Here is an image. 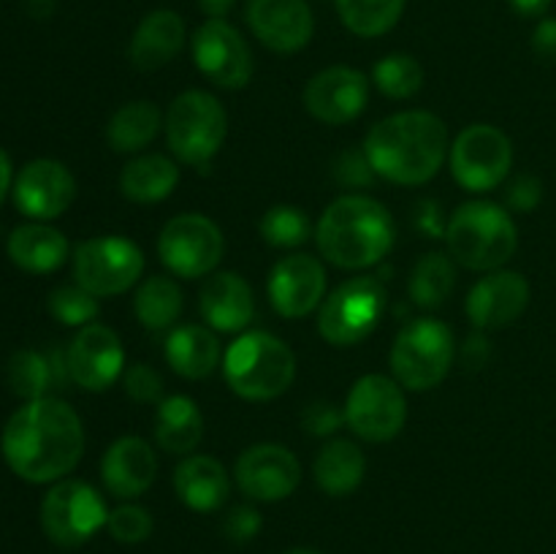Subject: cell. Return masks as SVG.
<instances>
[{
	"instance_id": "obj_9",
	"label": "cell",
	"mask_w": 556,
	"mask_h": 554,
	"mask_svg": "<svg viewBox=\"0 0 556 554\" xmlns=\"http://www.w3.org/2000/svg\"><path fill=\"white\" fill-rule=\"evenodd\" d=\"M109 511L101 492L87 481L54 483L41 503V527L58 546L74 549L90 541L101 527H106Z\"/></svg>"
},
{
	"instance_id": "obj_39",
	"label": "cell",
	"mask_w": 556,
	"mask_h": 554,
	"mask_svg": "<svg viewBox=\"0 0 556 554\" xmlns=\"http://www.w3.org/2000/svg\"><path fill=\"white\" fill-rule=\"evenodd\" d=\"M152 514L141 505H119V508L109 511L106 530L112 532L114 541L119 543H141L152 536Z\"/></svg>"
},
{
	"instance_id": "obj_4",
	"label": "cell",
	"mask_w": 556,
	"mask_h": 554,
	"mask_svg": "<svg viewBox=\"0 0 556 554\" xmlns=\"http://www.w3.org/2000/svg\"><path fill=\"white\" fill-rule=\"evenodd\" d=\"M445 242L462 266L476 272H497L514 259L519 231L508 210L494 201H467L445 226Z\"/></svg>"
},
{
	"instance_id": "obj_48",
	"label": "cell",
	"mask_w": 556,
	"mask_h": 554,
	"mask_svg": "<svg viewBox=\"0 0 556 554\" xmlns=\"http://www.w3.org/2000/svg\"><path fill=\"white\" fill-rule=\"evenodd\" d=\"M199 5L210 20H223L233 9V0H199Z\"/></svg>"
},
{
	"instance_id": "obj_2",
	"label": "cell",
	"mask_w": 556,
	"mask_h": 554,
	"mask_svg": "<svg viewBox=\"0 0 556 554\" xmlns=\"http://www.w3.org/2000/svg\"><path fill=\"white\" fill-rule=\"evenodd\" d=\"M364 152L378 177L396 185H424L443 168L448 128L432 112H396L372 125Z\"/></svg>"
},
{
	"instance_id": "obj_33",
	"label": "cell",
	"mask_w": 556,
	"mask_h": 554,
	"mask_svg": "<svg viewBox=\"0 0 556 554\" xmlns=\"http://www.w3.org/2000/svg\"><path fill=\"white\" fill-rule=\"evenodd\" d=\"M182 291L166 275L147 277L134 297L136 318L150 331L172 329L179 320V315H182Z\"/></svg>"
},
{
	"instance_id": "obj_28",
	"label": "cell",
	"mask_w": 556,
	"mask_h": 554,
	"mask_svg": "<svg viewBox=\"0 0 556 554\" xmlns=\"http://www.w3.org/2000/svg\"><path fill=\"white\" fill-rule=\"evenodd\" d=\"M9 259L33 275H49L68 259V239L52 226L27 223L9 237Z\"/></svg>"
},
{
	"instance_id": "obj_43",
	"label": "cell",
	"mask_w": 556,
	"mask_h": 554,
	"mask_svg": "<svg viewBox=\"0 0 556 554\" xmlns=\"http://www.w3.org/2000/svg\"><path fill=\"white\" fill-rule=\"evenodd\" d=\"M334 174H337V182L342 185H351V188H362V185H372V179L378 177L375 174V168L369 166L367 161V152H345V155H340V161H337L334 166Z\"/></svg>"
},
{
	"instance_id": "obj_11",
	"label": "cell",
	"mask_w": 556,
	"mask_h": 554,
	"mask_svg": "<svg viewBox=\"0 0 556 554\" xmlns=\"http://www.w3.org/2000/svg\"><path fill=\"white\" fill-rule=\"evenodd\" d=\"M514 166V144L500 128L486 123L467 125L451 147V174L470 193L497 188Z\"/></svg>"
},
{
	"instance_id": "obj_8",
	"label": "cell",
	"mask_w": 556,
	"mask_h": 554,
	"mask_svg": "<svg viewBox=\"0 0 556 554\" xmlns=\"http://www.w3.org/2000/svg\"><path fill=\"white\" fill-rule=\"evenodd\" d=\"M386 313V286L378 277H353L324 302L318 331L337 348L358 345L378 329Z\"/></svg>"
},
{
	"instance_id": "obj_18",
	"label": "cell",
	"mask_w": 556,
	"mask_h": 554,
	"mask_svg": "<svg viewBox=\"0 0 556 554\" xmlns=\"http://www.w3.org/2000/svg\"><path fill=\"white\" fill-rule=\"evenodd\" d=\"M369 81L362 71L348 65H331L320 71L304 87V106L326 125H345L367 109Z\"/></svg>"
},
{
	"instance_id": "obj_31",
	"label": "cell",
	"mask_w": 556,
	"mask_h": 554,
	"mask_svg": "<svg viewBox=\"0 0 556 554\" xmlns=\"http://www.w3.org/2000/svg\"><path fill=\"white\" fill-rule=\"evenodd\" d=\"M177 182V163L166 155H157V152L134 158L119 174V190H123L125 199L136 201V204H157V201L168 199Z\"/></svg>"
},
{
	"instance_id": "obj_13",
	"label": "cell",
	"mask_w": 556,
	"mask_h": 554,
	"mask_svg": "<svg viewBox=\"0 0 556 554\" xmlns=\"http://www.w3.org/2000/svg\"><path fill=\"white\" fill-rule=\"evenodd\" d=\"M345 421L367 443L394 440L407 421L405 391L386 375H364L348 394Z\"/></svg>"
},
{
	"instance_id": "obj_22",
	"label": "cell",
	"mask_w": 556,
	"mask_h": 554,
	"mask_svg": "<svg viewBox=\"0 0 556 554\" xmlns=\"http://www.w3.org/2000/svg\"><path fill=\"white\" fill-rule=\"evenodd\" d=\"M157 456L141 438H119L109 445L101 459V478L109 494L130 500L144 494L155 483Z\"/></svg>"
},
{
	"instance_id": "obj_10",
	"label": "cell",
	"mask_w": 556,
	"mask_h": 554,
	"mask_svg": "<svg viewBox=\"0 0 556 554\" xmlns=\"http://www.w3.org/2000/svg\"><path fill=\"white\" fill-rule=\"evenodd\" d=\"M144 253L125 237H92L74 253L76 286L92 297H119L139 282Z\"/></svg>"
},
{
	"instance_id": "obj_3",
	"label": "cell",
	"mask_w": 556,
	"mask_h": 554,
	"mask_svg": "<svg viewBox=\"0 0 556 554\" xmlns=\"http://www.w3.org/2000/svg\"><path fill=\"white\" fill-rule=\"evenodd\" d=\"M394 217L369 196H340L318 223V248L340 269H367L380 264L394 248Z\"/></svg>"
},
{
	"instance_id": "obj_15",
	"label": "cell",
	"mask_w": 556,
	"mask_h": 554,
	"mask_svg": "<svg viewBox=\"0 0 556 554\" xmlns=\"http://www.w3.org/2000/svg\"><path fill=\"white\" fill-rule=\"evenodd\" d=\"M237 483L242 494L258 503H275L296 492L302 483V465L286 445H250L237 459Z\"/></svg>"
},
{
	"instance_id": "obj_6",
	"label": "cell",
	"mask_w": 556,
	"mask_h": 554,
	"mask_svg": "<svg viewBox=\"0 0 556 554\" xmlns=\"http://www.w3.org/2000/svg\"><path fill=\"white\" fill-rule=\"evenodd\" d=\"M163 128L174 158L206 172L226 141L228 117L212 92L188 90L172 101Z\"/></svg>"
},
{
	"instance_id": "obj_16",
	"label": "cell",
	"mask_w": 556,
	"mask_h": 554,
	"mask_svg": "<svg viewBox=\"0 0 556 554\" xmlns=\"http://www.w3.org/2000/svg\"><path fill=\"white\" fill-rule=\"evenodd\" d=\"M65 358L71 380L85 391L109 389L125 373L123 342L103 324L81 326L79 335L71 340Z\"/></svg>"
},
{
	"instance_id": "obj_45",
	"label": "cell",
	"mask_w": 556,
	"mask_h": 554,
	"mask_svg": "<svg viewBox=\"0 0 556 554\" xmlns=\"http://www.w3.org/2000/svg\"><path fill=\"white\" fill-rule=\"evenodd\" d=\"M489 356H492V345H489L486 335L483 331H472L470 337L462 345V367L465 369H483L486 367Z\"/></svg>"
},
{
	"instance_id": "obj_20",
	"label": "cell",
	"mask_w": 556,
	"mask_h": 554,
	"mask_svg": "<svg viewBox=\"0 0 556 554\" xmlns=\"http://www.w3.org/2000/svg\"><path fill=\"white\" fill-rule=\"evenodd\" d=\"M530 304V282L519 272H492L467 293V318L478 331L505 329Z\"/></svg>"
},
{
	"instance_id": "obj_24",
	"label": "cell",
	"mask_w": 556,
	"mask_h": 554,
	"mask_svg": "<svg viewBox=\"0 0 556 554\" xmlns=\"http://www.w3.org/2000/svg\"><path fill=\"white\" fill-rule=\"evenodd\" d=\"M185 47V22L177 11H152L130 38V63L139 71H157L172 63Z\"/></svg>"
},
{
	"instance_id": "obj_38",
	"label": "cell",
	"mask_w": 556,
	"mask_h": 554,
	"mask_svg": "<svg viewBox=\"0 0 556 554\" xmlns=\"http://www.w3.org/2000/svg\"><path fill=\"white\" fill-rule=\"evenodd\" d=\"M49 313L63 326H90L98 318V297L81 286H60L49 293Z\"/></svg>"
},
{
	"instance_id": "obj_46",
	"label": "cell",
	"mask_w": 556,
	"mask_h": 554,
	"mask_svg": "<svg viewBox=\"0 0 556 554\" xmlns=\"http://www.w3.org/2000/svg\"><path fill=\"white\" fill-rule=\"evenodd\" d=\"M532 52L543 63H556V20H543L532 33Z\"/></svg>"
},
{
	"instance_id": "obj_26",
	"label": "cell",
	"mask_w": 556,
	"mask_h": 554,
	"mask_svg": "<svg viewBox=\"0 0 556 554\" xmlns=\"http://www.w3.org/2000/svg\"><path fill=\"white\" fill-rule=\"evenodd\" d=\"M5 378H9V389L16 396L27 402L41 400V396H49V391L63 389L71 380L68 358L60 351H16L9 358Z\"/></svg>"
},
{
	"instance_id": "obj_36",
	"label": "cell",
	"mask_w": 556,
	"mask_h": 554,
	"mask_svg": "<svg viewBox=\"0 0 556 554\" xmlns=\"http://www.w3.org/2000/svg\"><path fill=\"white\" fill-rule=\"evenodd\" d=\"M372 81L386 98L405 101L413 98L424 85V68L410 54H386L372 68Z\"/></svg>"
},
{
	"instance_id": "obj_40",
	"label": "cell",
	"mask_w": 556,
	"mask_h": 554,
	"mask_svg": "<svg viewBox=\"0 0 556 554\" xmlns=\"http://www.w3.org/2000/svg\"><path fill=\"white\" fill-rule=\"evenodd\" d=\"M123 386H125V394H128L134 402H141V405H150V402L163 400L161 373L152 369L150 364L144 362H136L125 369Z\"/></svg>"
},
{
	"instance_id": "obj_19",
	"label": "cell",
	"mask_w": 556,
	"mask_h": 554,
	"mask_svg": "<svg viewBox=\"0 0 556 554\" xmlns=\"http://www.w3.org/2000/svg\"><path fill=\"white\" fill-rule=\"evenodd\" d=\"M326 293V269L315 255L293 253L275 264L269 275V302L282 318H304Z\"/></svg>"
},
{
	"instance_id": "obj_47",
	"label": "cell",
	"mask_w": 556,
	"mask_h": 554,
	"mask_svg": "<svg viewBox=\"0 0 556 554\" xmlns=\"http://www.w3.org/2000/svg\"><path fill=\"white\" fill-rule=\"evenodd\" d=\"M508 3L510 9L521 16H541L546 14L548 5H552L554 0H508Z\"/></svg>"
},
{
	"instance_id": "obj_30",
	"label": "cell",
	"mask_w": 556,
	"mask_h": 554,
	"mask_svg": "<svg viewBox=\"0 0 556 554\" xmlns=\"http://www.w3.org/2000/svg\"><path fill=\"white\" fill-rule=\"evenodd\" d=\"M315 483L331 498H345L356 492L367 473V456L353 440L337 438L315 456Z\"/></svg>"
},
{
	"instance_id": "obj_1",
	"label": "cell",
	"mask_w": 556,
	"mask_h": 554,
	"mask_svg": "<svg viewBox=\"0 0 556 554\" xmlns=\"http://www.w3.org/2000/svg\"><path fill=\"white\" fill-rule=\"evenodd\" d=\"M85 451V429L68 402L58 396L30 400L3 429V456L11 470L30 483L60 481Z\"/></svg>"
},
{
	"instance_id": "obj_34",
	"label": "cell",
	"mask_w": 556,
	"mask_h": 554,
	"mask_svg": "<svg viewBox=\"0 0 556 554\" xmlns=\"http://www.w3.org/2000/svg\"><path fill=\"white\" fill-rule=\"evenodd\" d=\"M456 286L454 261L445 253H427L418 259L410 275V297L418 307H443Z\"/></svg>"
},
{
	"instance_id": "obj_44",
	"label": "cell",
	"mask_w": 556,
	"mask_h": 554,
	"mask_svg": "<svg viewBox=\"0 0 556 554\" xmlns=\"http://www.w3.org/2000/svg\"><path fill=\"white\" fill-rule=\"evenodd\" d=\"M543 199L541 179L532 174H519L508 188V206L514 212H532Z\"/></svg>"
},
{
	"instance_id": "obj_25",
	"label": "cell",
	"mask_w": 556,
	"mask_h": 554,
	"mask_svg": "<svg viewBox=\"0 0 556 554\" xmlns=\"http://www.w3.org/2000/svg\"><path fill=\"white\" fill-rule=\"evenodd\" d=\"M174 489L190 511L212 514L231 494V478L215 456L193 454L179 462L174 470Z\"/></svg>"
},
{
	"instance_id": "obj_42",
	"label": "cell",
	"mask_w": 556,
	"mask_h": 554,
	"mask_svg": "<svg viewBox=\"0 0 556 554\" xmlns=\"http://www.w3.org/2000/svg\"><path fill=\"white\" fill-rule=\"evenodd\" d=\"M261 525H264V519H261L258 511L250 508V505H237L223 519V532L231 543H248L258 536Z\"/></svg>"
},
{
	"instance_id": "obj_23",
	"label": "cell",
	"mask_w": 556,
	"mask_h": 554,
	"mask_svg": "<svg viewBox=\"0 0 556 554\" xmlns=\"http://www.w3.org/2000/svg\"><path fill=\"white\" fill-rule=\"evenodd\" d=\"M201 318L217 331H242L255 315V297L250 282L233 272L206 277L199 291Z\"/></svg>"
},
{
	"instance_id": "obj_7",
	"label": "cell",
	"mask_w": 556,
	"mask_h": 554,
	"mask_svg": "<svg viewBox=\"0 0 556 554\" xmlns=\"http://www.w3.org/2000/svg\"><path fill=\"white\" fill-rule=\"evenodd\" d=\"M454 364V331L438 318L407 320L391 348V369L402 389L429 391Z\"/></svg>"
},
{
	"instance_id": "obj_5",
	"label": "cell",
	"mask_w": 556,
	"mask_h": 554,
	"mask_svg": "<svg viewBox=\"0 0 556 554\" xmlns=\"http://www.w3.org/2000/svg\"><path fill=\"white\" fill-rule=\"evenodd\" d=\"M223 375L233 394L250 402H266L291 389L296 378V356L269 331H244L228 345Z\"/></svg>"
},
{
	"instance_id": "obj_14",
	"label": "cell",
	"mask_w": 556,
	"mask_h": 554,
	"mask_svg": "<svg viewBox=\"0 0 556 554\" xmlns=\"http://www.w3.org/2000/svg\"><path fill=\"white\" fill-rule=\"evenodd\" d=\"M193 60L206 79L226 90H242L253 79V52L242 33L226 20H206L195 30Z\"/></svg>"
},
{
	"instance_id": "obj_21",
	"label": "cell",
	"mask_w": 556,
	"mask_h": 554,
	"mask_svg": "<svg viewBox=\"0 0 556 554\" xmlns=\"http://www.w3.org/2000/svg\"><path fill=\"white\" fill-rule=\"evenodd\" d=\"M248 25L264 47L280 54L307 47L315 30L313 11L304 0H250Z\"/></svg>"
},
{
	"instance_id": "obj_35",
	"label": "cell",
	"mask_w": 556,
	"mask_h": 554,
	"mask_svg": "<svg viewBox=\"0 0 556 554\" xmlns=\"http://www.w3.org/2000/svg\"><path fill=\"white\" fill-rule=\"evenodd\" d=\"M342 25L362 38H378L400 22L407 0H334Z\"/></svg>"
},
{
	"instance_id": "obj_27",
	"label": "cell",
	"mask_w": 556,
	"mask_h": 554,
	"mask_svg": "<svg viewBox=\"0 0 556 554\" xmlns=\"http://www.w3.org/2000/svg\"><path fill=\"white\" fill-rule=\"evenodd\" d=\"M163 353L174 373L188 380H201L215 373L217 358H220V342L206 326L182 324L168 331Z\"/></svg>"
},
{
	"instance_id": "obj_17",
	"label": "cell",
	"mask_w": 556,
	"mask_h": 554,
	"mask_svg": "<svg viewBox=\"0 0 556 554\" xmlns=\"http://www.w3.org/2000/svg\"><path fill=\"white\" fill-rule=\"evenodd\" d=\"M76 199V179L68 168L52 158L30 161L14 182V204L33 221H54Z\"/></svg>"
},
{
	"instance_id": "obj_32",
	"label": "cell",
	"mask_w": 556,
	"mask_h": 554,
	"mask_svg": "<svg viewBox=\"0 0 556 554\" xmlns=\"http://www.w3.org/2000/svg\"><path fill=\"white\" fill-rule=\"evenodd\" d=\"M161 109L152 101H130L109 119L106 139L114 152H139L150 144L161 130Z\"/></svg>"
},
{
	"instance_id": "obj_49",
	"label": "cell",
	"mask_w": 556,
	"mask_h": 554,
	"mask_svg": "<svg viewBox=\"0 0 556 554\" xmlns=\"http://www.w3.org/2000/svg\"><path fill=\"white\" fill-rule=\"evenodd\" d=\"M9 188H11V161H9V155L0 150V204H3Z\"/></svg>"
},
{
	"instance_id": "obj_29",
	"label": "cell",
	"mask_w": 556,
	"mask_h": 554,
	"mask_svg": "<svg viewBox=\"0 0 556 554\" xmlns=\"http://www.w3.org/2000/svg\"><path fill=\"white\" fill-rule=\"evenodd\" d=\"M204 438V416L195 400L185 394L163 396L157 402L155 440L168 454H193Z\"/></svg>"
},
{
	"instance_id": "obj_37",
	"label": "cell",
	"mask_w": 556,
	"mask_h": 554,
	"mask_svg": "<svg viewBox=\"0 0 556 554\" xmlns=\"http://www.w3.org/2000/svg\"><path fill=\"white\" fill-rule=\"evenodd\" d=\"M309 234H313L309 217L299 206L277 204L261 217V237L271 248H299V244L307 242Z\"/></svg>"
},
{
	"instance_id": "obj_12",
	"label": "cell",
	"mask_w": 556,
	"mask_h": 554,
	"mask_svg": "<svg viewBox=\"0 0 556 554\" xmlns=\"http://www.w3.org/2000/svg\"><path fill=\"white\" fill-rule=\"evenodd\" d=\"M223 234L215 221L199 212L172 217L157 237V255L177 277L193 280L215 272L223 259Z\"/></svg>"
},
{
	"instance_id": "obj_41",
	"label": "cell",
	"mask_w": 556,
	"mask_h": 554,
	"mask_svg": "<svg viewBox=\"0 0 556 554\" xmlns=\"http://www.w3.org/2000/svg\"><path fill=\"white\" fill-rule=\"evenodd\" d=\"M302 424L309 435H318V438H324V435L337 432V429L345 424V411L329 400L309 402L307 411L302 413Z\"/></svg>"
},
{
	"instance_id": "obj_50",
	"label": "cell",
	"mask_w": 556,
	"mask_h": 554,
	"mask_svg": "<svg viewBox=\"0 0 556 554\" xmlns=\"http://www.w3.org/2000/svg\"><path fill=\"white\" fill-rule=\"evenodd\" d=\"M286 554H320V552H315V549H291V552Z\"/></svg>"
}]
</instances>
